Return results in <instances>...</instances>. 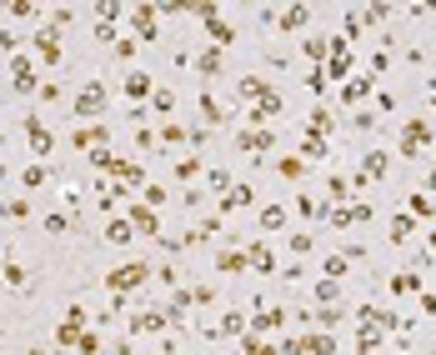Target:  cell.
Returning <instances> with one entry per match:
<instances>
[{"label": "cell", "mask_w": 436, "mask_h": 355, "mask_svg": "<svg viewBox=\"0 0 436 355\" xmlns=\"http://www.w3.org/2000/svg\"><path fill=\"white\" fill-rule=\"evenodd\" d=\"M20 180H26V191H35V185H46V171H40V165H30V171L20 175Z\"/></svg>", "instance_id": "5b68a950"}, {"label": "cell", "mask_w": 436, "mask_h": 355, "mask_svg": "<svg viewBox=\"0 0 436 355\" xmlns=\"http://www.w3.org/2000/svg\"><path fill=\"white\" fill-rule=\"evenodd\" d=\"M140 280H145V265L131 260L126 270H116V276H111V290H131V285H140Z\"/></svg>", "instance_id": "6da1fadb"}, {"label": "cell", "mask_w": 436, "mask_h": 355, "mask_svg": "<svg viewBox=\"0 0 436 355\" xmlns=\"http://www.w3.org/2000/svg\"><path fill=\"white\" fill-rule=\"evenodd\" d=\"M106 240H116V245L131 240V225H126V220H111V225H106Z\"/></svg>", "instance_id": "277c9868"}, {"label": "cell", "mask_w": 436, "mask_h": 355, "mask_svg": "<svg viewBox=\"0 0 436 355\" xmlns=\"http://www.w3.org/2000/svg\"><path fill=\"white\" fill-rule=\"evenodd\" d=\"M75 106H80V115H96V111H100V86L80 90V100H75Z\"/></svg>", "instance_id": "7a4b0ae2"}, {"label": "cell", "mask_w": 436, "mask_h": 355, "mask_svg": "<svg viewBox=\"0 0 436 355\" xmlns=\"http://www.w3.org/2000/svg\"><path fill=\"white\" fill-rule=\"evenodd\" d=\"M75 345H80V355H96V350H100V340H96V336H80Z\"/></svg>", "instance_id": "8992f818"}, {"label": "cell", "mask_w": 436, "mask_h": 355, "mask_svg": "<svg viewBox=\"0 0 436 355\" xmlns=\"http://www.w3.org/2000/svg\"><path fill=\"white\" fill-rule=\"evenodd\" d=\"M136 330H161V316H136Z\"/></svg>", "instance_id": "52a82bcc"}, {"label": "cell", "mask_w": 436, "mask_h": 355, "mask_svg": "<svg viewBox=\"0 0 436 355\" xmlns=\"http://www.w3.org/2000/svg\"><path fill=\"white\" fill-rule=\"evenodd\" d=\"M26 131H30V145H35L40 155H46V151H51V131H46V125H35V120L26 125Z\"/></svg>", "instance_id": "3957f363"}]
</instances>
